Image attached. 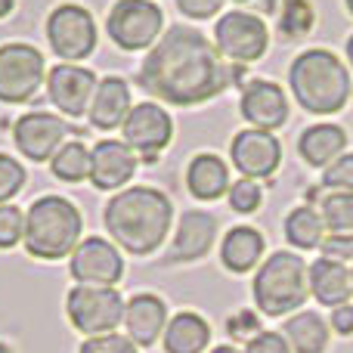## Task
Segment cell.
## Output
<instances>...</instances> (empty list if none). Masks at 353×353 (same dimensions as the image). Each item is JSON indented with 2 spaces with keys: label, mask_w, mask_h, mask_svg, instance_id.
Instances as JSON below:
<instances>
[{
  "label": "cell",
  "mask_w": 353,
  "mask_h": 353,
  "mask_svg": "<svg viewBox=\"0 0 353 353\" xmlns=\"http://www.w3.org/2000/svg\"><path fill=\"white\" fill-rule=\"evenodd\" d=\"M137 81L171 105H199L223 93L232 72L201 31L176 25L149 50Z\"/></svg>",
  "instance_id": "6da1fadb"
},
{
  "label": "cell",
  "mask_w": 353,
  "mask_h": 353,
  "mask_svg": "<svg viewBox=\"0 0 353 353\" xmlns=\"http://www.w3.org/2000/svg\"><path fill=\"white\" fill-rule=\"evenodd\" d=\"M103 223L115 245L130 254H152L168 239L174 223V205L161 189L134 186L112 195L105 205Z\"/></svg>",
  "instance_id": "7a4b0ae2"
},
{
  "label": "cell",
  "mask_w": 353,
  "mask_h": 353,
  "mask_svg": "<svg viewBox=\"0 0 353 353\" xmlns=\"http://www.w3.org/2000/svg\"><path fill=\"white\" fill-rule=\"evenodd\" d=\"M294 99L313 115H335L350 99V74L332 50H307L288 68Z\"/></svg>",
  "instance_id": "3957f363"
},
{
  "label": "cell",
  "mask_w": 353,
  "mask_h": 353,
  "mask_svg": "<svg viewBox=\"0 0 353 353\" xmlns=\"http://www.w3.org/2000/svg\"><path fill=\"white\" fill-rule=\"evenodd\" d=\"M84 220L62 195H41L25 211V251L37 261H62L81 245Z\"/></svg>",
  "instance_id": "277c9868"
},
{
  "label": "cell",
  "mask_w": 353,
  "mask_h": 353,
  "mask_svg": "<svg viewBox=\"0 0 353 353\" xmlns=\"http://www.w3.org/2000/svg\"><path fill=\"white\" fill-rule=\"evenodd\" d=\"M251 294H254V304L263 316H285V313L298 310L310 294L304 257L292 254V251L270 254L257 270Z\"/></svg>",
  "instance_id": "5b68a950"
},
{
  "label": "cell",
  "mask_w": 353,
  "mask_h": 353,
  "mask_svg": "<svg viewBox=\"0 0 353 353\" xmlns=\"http://www.w3.org/2000/svg\"><path fill=\"white\" fill-rule=\"evenodd\" d=\"M124 298L118 288H103V285H74L65 298V313L72 325L87 338L109 335L118 332L124 323Z\"/></svg>",
  "instance_id": "8992f818"
},
{
  "label": "cell",
  "mask_w": 353,
  "mask_h": 353,
  "mask_svg": "<svg viewBox=\"0 0 353 353\" xmlns=\"http://www.w3.org/2000/svg\"><path fill=\"white\" fill-rule=\"evenodd\" d=\"M47 81L43 53L31 43H3L0 47V103H28Z\"/></svg>",
  "instance_id": "52a82bcc"
},
{
  "label": "cell",
  "mask_w": 353,
  "mask_h": 353,
  "mask_svg": "<svg viewBox=\"0 0 353 353\" xmlns=\"http://www.w3.org/2000/svg\"><path fill=\"white\" fill-rule=\"evenodd\" d=\"M109 37L121 50H146L159 43V34L165 28V12L152 0H118L105 19Z\"/></svg>",
  "instance_id": "ba28073f"
},
{
  "label": "cell",
  "mask_w": 353,
  "mask_h": 353,
  "mask_svg": "<svg viewBox=\"0 0 353 353\" xmlns=\"http://www.w3.org/2000/svg\"><path fill=\"white\" fill-rule=\"evenodd\" d=\"M47 41L62 62H81L97 50L93 16L78 3H59L47 19Z\"/></svg>",
  "instance_id": "9c48e42d"
},
{
  "label": "cell",
  "mask_w": 353,
  "mask_h": 353,
  "mask_svg": "<svg viewBox=\"0 0 353 353\" xmlns=\"http://www.w3.org/2000/svg\"><path fill=\"white\" fill-rule=\"evenodd\" d=\"M214 47L232 62H257L270 47L267 25L254 12H226L214 25Z\"/></svg>",
  "instance_id": "30bf717a"
},
{
  "label": "cell",
  "mask_w": 353,
  "mask_h": 353,
  "mask_svg": "<svg viewBox=\"0 0 353 353\" xmlns=\"http://www.w3.org/2000/svg\"><path fill=\"white\" fill-rule=\"evenodd\" d=\"M68 273H72V279L78 285L115 288L124 276V261L109 239L90 236V239H81V245L72 251Z\"/></svg>",
  "instance_id": "8fae6325"
},
{
  "label": "cell",
  "mask_w": 353,
  "mask_h": 353,
  "mask_svg": "<svg viewBox=\"0 0 353 353\" xmlns=\"http://www.w3.org/2000/svg\"><path fill=\"white\" fill-rule=\"evenodd\" d=\"M121 134H124V143L137 152V159L155 161V155L171 143L174 124H171V115L159 103H140L124 118Z\"/></svg>",
  "instance_id": "7c38bea8"
},
{
  "label": "cell",
  "mask_w": 353,
  "mask_h": 353,
  "mask_svg": "<svg viewBox=\"0 0 353 353\" xmlns=\"http://www.w3.org/2000/svg\"><path fill=\"white\" fill-rule=\"evenodd\" d=\"M68 137L65 118L50 112H28L12 124V143L28 161H50Z\"/></svg>",
  "instance_id": "4fadbf2b"
},
{
  "label": "cell",
  "mask_w": 353,
  "mask_h": 353,
  "mask_svg": "<svg viewBox=\"0 0 353 353\" xmlns=\"http://www.w3.org/2000/svg\"><path fill=\"white\" fill-rule=\"evenodd\" d=\"M97 87H99L97 74H93L90 68L72 65V62L53 65L47 72V93L62 115H72V118L87 115Z\"/></svg>",
  "instance_id": "5bb4252c"
},
{
  "label": "cell",
  "mask_w": 353,
  "mask_h": 353,
  "mask_svg": "<svg viewBox=\"0 0 353 353\" xmlns=\"http://www.w3.org/2000/svg\"><path fill=\"white\" fill-rule=\"evenodd\" d=\"M230 159L236 165L239 174H245L248 180H263V176H273L276 168L282 161V146L270 130H239L230 143Z\"/></svg>",
  "instance_id": "9a60e30c"
},
{
  "label": "cell",
  "mask_w": 353,
  "mask_h": 353,
  "mask_svg": "<svg viewBox=\"0 0 353 353\" xmlns=\"http://www.w3.org/2000/svg\"><path fill=\"white\" fill-rule=\"evenodd\" d=\"M137 174V152L124 140H99L90 149V183L103 192L121 189Z\"/></svg>",
  "instance_id": "2e32d148"
},
{
  "label": "cell",
  "mask_w": 353,
  "mask_h": 353,
  "mask_svg": "<svg viewBox=\"0 0 353 353\" xmlns=\"http://www.w3.org/2000/svg\"><path fill=\"white\" fill-rule=\"evenodd\" d=\"M242 118L251 121L257 130H279L285 128L288 121V99H285V90L273 81H251L245 84L242 90Z\"/></svg>",
  "instance_id": "e0dca14e"
},
{
  "label": "cell",
  "mask_w": 353,
  "mask_h": 353,
  "mask_svg": "<svg viewBox=\"0 0 353 353\" xmlns=\"http://www.w3.org/2000/svg\"><path fill=\"white\" fill-rule=\"evenodd\" d=\"M214 239H217V217L208 211H186L180 217L176 236L171 245V263H192L211 251Z\"/></svg>",
  "instance_id": "ac0fdd59"
},
{
  "label": "cell",
  "mask_w": 353,
  "mask_h": 353,
  "mask_svg": "<svg viewBox=\"0 0 353 353\" xmlns=\"http://www.w3.org/2000/svg\"><path fill=\"white\" fill-rule=\"evenodd\" d=\"M168 325V307L155 294H134L124 307V329L137 347H149L161 338Z\"/></svg>",
  "instance_id": "d6986e66"
},
{
  "label": "cell",
  "mask_w": 353,
  "mask_h": 353,
  "mask_svg": "<svg viewBox=\"0 0 353 353\" xmlns=\"http://www.w3.org/2000/svg\"><path fill=\"white\" fill-rule=\"evenodd\" d=\"M134 103H130V87L124 78H103L93 93V103H90V124L99 130H115L124 124V118L130 115Z\"/></svg>",
  "instance_id": "ffe728a7"
},
{
  "label": "cell",
  "mask_w": 353,
  "mask_h": 353,
  "mask_svg": "<svg viewBox=\"0 0 353 353\" xmlns=\"http://www.w3.org/2000/svg\"><path fill=\"white\" fill-rule=\"evenodd\" d=\"M307 285H310V294L325 307H341L350 301L353 285H350V273L344 270V263L329 261V257H319L307 267Z\"/></svg>",
  "instance_id": "44dd1931"
},
{
  "label": "cell",
  "mask_w": 353,
  "mask_h": 353,
  "mask_svg": "<svg viewBox=\"0 0 353 353\" xmlns=\"http://www.w3.org/2000/svg\"><path fill=\"white\" fill-rule=\"evenodd\" d=\"M263 257V236L254 226H232L220 242V261L230 273H248Z\"/></svg>",
  "instance_id": "7402d4cb"
},
{
  "label": "cell",
  "mask_w": 353,
  "mask_h": 353,
  "mask_svg": "<svg viewBox=\"0 0 353 353\" xmlns=\"http://www.w3.org/2000/svg\"><path fill=\"white\" fill-rule=\"evenodd\" d=\"M344 146H347V134L338 124H313L298 140L301 159L313 168H329L335 159H341Z\"/></svg>",
  "instance_id": "603a6c76"
},
{
  "label": "cell",
  "mask_w": 353,
  "mask_h": 353,
  "mask_svg": "<svg viewBox=\"0 0 353 353\" xmlns=\"http://www.w3.org/2000/svg\"><path fill=\"white\" fill-rule=\"evenodd\" d=\"M186 186L195 199L214 201L223 192H230V168L211 152H201L189 161L186 168Z\"/></svg>",
  "instance_id": "cb8c5ba5"
},
{
  "label": "cell",
  "mask_w": 353,
  "mask_h": 353,
  "mask_svg": "<svg viewBox=\"0 0 353 353\" xmlns=\"http://www.w3.org/2000/svg\"><path fill=\"white\" fill-rule=\"evenodd\" d=\"M211 344V325L192 310L171 316L165 325V353H205Z\"/></svg>",
  "instance_id": "d4e9b609"
},
{
  "label": "cell",
  "mask_w": 353,
  "mask_h": 353,
  "mask_svg": "<svg viewBox=\"0 0 353 353\" xmlns=\"http://www.w3.org/2000/svg\"><path fill=\"white\" fill-rule=\"evenodd\" d=\"M282 335L294 353H323L329 344V325L319 313H294L285 319Z\"/></svg>",
  "instance_id": "484cf974"
},
{
  "label": "cell",
  "mask_w": 353,
  "mask_h": 353,
  "mask_svg": "<svg viewBox=\"0 0 353 353\" xmlns=\"http://www.w3.org/2000/svg\"><path fill=\"white\" fill-rule=\"evenodd\" d=\"M285 239L301 251H313L325 239V220L316 205H301L285 217Z\"/></svg>",
  "instance_id": "4316f807"
},
{
  "label": "cell",
  "mask_w": 353,
  "mask_h": 353,
  "mask_svg": "<svg viewBox=\"0 0 353 353\" xmlns=\"http://www.w3.org/2000/svg\"><path fill=\"white\" fill-rule=\"evenodd\" d=\"M50 171L62 183H81L90 176V149L81 140H65L50 159Z\"/></svg>",
  "instance_id": "83f0119b"
},
{
  "label": "cell",
  "mask_w": 353,
  "mask_h": 353,
  "mask_svg": "<svg viewBox=\"0 0 353 353\" xmlns=\"http://www.w3.org/2000/svg\"><path fill=\"white\" fill-rule=\"evenodd\" d=\"M319 214L325 220V230L353 232V192H325L319 199Z\"/></svg>",
  "instance_id": "f1b7e54d"
},
{
  "label": "cell",
  "mask_w": 353,
  "mask_h": 353,
  "mask_svg": "<svg viewBox=\"0 0 353 353\" xmlns=\"http://www.w3.org/2000/svg\"><path fill=\"white\" fill-rule=\"evenodd\" d=\"M313 28V6L307 0H285L279 16V31L288 41H301Z\"/></svg>",
  "instance_id": "f546056e"
},
{
  "label": "cell",
  "mask_w": 353,
  "mask_h": 353,
  "mask_svg": "<svg viewBox=\"0 0 353 353\" xmlns=\"http://www.w3.org/2000/svg\"><path fill=\"white\" fill-rule=\"evenodd\" d=\"M25 186V168L12 155L0 152V205H10Z\"/></svg>",
  "instance_id": "4dcf8cb0"
},
{
  "label": "cell",
  "mask_w": 353,
  "mask_h": 353,
  "mask_svg": "<svg viewBox=\"0 0 353 353\" xmlns=\"http://www.w3.org/2000/svg\"><path fill=\"white\" fill-rule=\"evenodd\" d=\"M25 239V211L16 205H0V248H16Z\"/></svg>",
  "instance_id": "1f68e13d"
},
{
  "label": "cell",
  "mask_w": 353,
  "mask_h": 353,
  "mask_svg": "<svg viewBox=\"0 0 353 353\" xmlns=\"http://www.w3.org/2000/svg\"><path fill=\"white\" fill-rule=\"evenodd\" d=\"M261 201H263L261 186H257L254 180H248V176L230 186V208H232V211H239V214H254L257 208H261Z\"/></svg>",
  "instance_id": "d6a6232c"
},
{
  "label": "cell",
  "mask_w": 353,
  "mask_h": 353,
  "mask_svg": "<svg viewBox=\"0 0 353 353\" xmlns=\"http://www.w3.org/2000/svg\"><path fill=\"white\" fill-rule=\"evenodd\" d=\"M323 186L332 192H353V152L335 159L323 171Z\"/></svg>",
  "instance_id": "836d02e7"
},
{
  "label": "cell",
  "mask_w": 353,
  "mask_h": 353,
  "mask_svg": "<svg viewBox=\"0 0 353 353\" xmlns=\"http://www.w3.org/2000/svg\"><path fill=\"white\" fill-rule=\"evenodd\" d=\"M78 353H140L134 341L128 335H118V332H109V335H97V338H87L81 344Z\"/></svg>",
  "instance_id": "e575fe53"
},
{
  "label": "cell",
  "mask_w": 353,
  "mask_h": 353,
  "mask_svg": "<svg viewBox=\"0 0 353 353\" xmlns=\"http://www.w3.org/2000/svg\"><path fill=\"white\" fill-rule=\"evenodd\" d=\"M319 251H323V257L338 261V263L353 261V232H332V236L323 239Z\"/></svg>",
  "instance_id": "d590c367"
},
{
  "label": "cell",
  "mask_w": 353,
  "mask_h": 353,
  "mask_svg": "<svg viewBox=\"0 0 353 353\" xmlns=\"http://www.w3.org/2000/svg\"><path fill=\"white\" fill-rule=\"evenodd\" d=\"M245 353H292V347H288L282 332H261L245 344Z\"/></svg>",
  "instance_id": "8d00e7d4"
},
{
  "label": "cell",
  "mask_w": 353,
  "mask_h": 353,
  "mask_svg": "<svg viewBox=\"0 0 353 353\" xmlns=\"http://www.w3.org/2000/svg\"><path fill=\"white\" fill-rule=\"evenodd\" d=\"M226 329H230V338H236V341H251V338L261 335V323H257V316L251 310H239Z\"/></svg>",
  "instance_id": "74e56055"
},
{
  "label": "cell",
  "mask_w": 353,
  "mask_h": 353,
  "mask_svg": "<svg viewBox=\"0 0 353 353\" xmlns=\"http://www.w3.org/2000/svg\"><path fill=\"white\" fill-rule=\"evenodd\" d=\"M176 6L189 19H211L223 6V0H176Z\"/></svg>",
  "instance_id": "f35d334b"
},
{
  "label": "cell",
  "mask_w": 353,
  "mask_h": 353,
  "mask_svg": "<svg viewBox=\"0 0 353 353\" xmlns=\"http://www.w3.org/2000/svg\"><path fill=\"white\" fill-rule=\"evenodd\" d=\"M332 329L338 335H353V304H341L332 310Z\"/></svg>",
  "instance_id": "ab89813d"
},
{
  "label": "cell",
  "mask_w": 353,
  "mask_h": 353,
  "mask_svg": "<svg viewBox=\"0 0 353 353\" xmlns=\"http://www.w3.org/2000/svg\"><path fill=\"white\" fill-rule=\"evenodd\" d=\"M12 6H16V0H0V19H6L12 12Z\"/></svg>",
  "instance_id": "60d3db41"
},
{
  "label": "cell",
  "mask_w": 353,
  "mask_h": 353,
  "mask_svg": "<svg viewBox=\"0 0 353 353\" xmlns=\"http://www.w3.org/2000/svg\"><path fill=\"white\" fill-rule=\"evenodd\" d=\"M211 353H245V350H236V347H230V344H226V347H214Z\"/></svg>",
  "instance_id": "b9f144b4"
},
{
  "label": "cell",
  "mask_w": 353,
  "mask_h": 353,
  "mask_svg": "<svg viewBox=\"0 0 353 353\" xmlns=\"http://www.w3.org/2000/svg\"><path fill=\"white\" fill-rule=\"evenodd\" d=\"M347 59H350V65H353V37L347 41Z\"/></svg>",
  "instance_id": "7bdbcfd3"
},
{
  "label": "cell",
  "mask_w": 353,
  "mask_h": 353,
  "mask_svg": "<svg viewBox=\"0 0 353 353\" xmlns=\"http://www.w3.org/2000/svg\"><path fill=\"white\" fill-rule=\"evenodd\" d=\"M0 353H12V347L6 341H0Z\"/></svg>",
  "instance_id": "ee69618b"
},
{
  "label": "cell",
  "mask_w": 353,
  "mask_h": 353,
  "mask_svg": "<svg viewBox=\"0 0 353 353\" xmlns=\"http://www.w3.org/2000/svg\"><path fill=\"white\" fill-rule=\"evenodd\" d=\"M344 3H347V10H350V12H353V0H344Z\"/></svg>",
  "instance_id": "f6af8a7d"
},
{
  "label": "cell",
  "mask_w": 353,
  "mask_h": 353,
  "mask_svg": "<svg viewBox=\"0 0 353 353\" xmlns=\"http://www.w3.org/2000/svg\"><path fill=\"white\" fill-rule=\"evenodd\" d=\"M350 285H353V270H350Z\"/></svg>",
  "instance_id": "bcb514c9"
},
{
  "label": "cell",
  "mask_w": 353,
  "mask_h": 353,
  "mask_svg": "<svg viewBox=\"0 0 353 353\" xmlns=\"http://www.w3.org/2000/svg\"><path fill=\"white\" fill-rule=\"evenodd\" d=\"M236 3H248V0H236Z\"/></svg>",
  "instance_id": "7dc6e473"
}]
</instances>
